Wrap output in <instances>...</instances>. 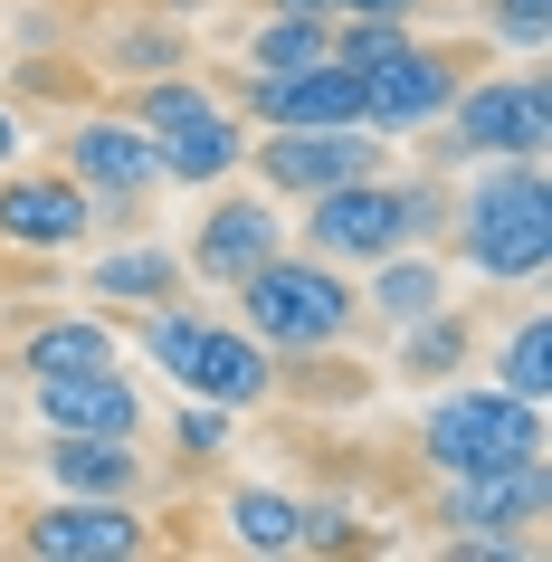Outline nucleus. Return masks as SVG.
Listing matches in <instances>:
<instances>
[{
    "mask_svg": "<svg viewBox=\"0 0 552 562\" xmlns=\"http://www.w3.org/2000/svg\"><path fill=\"white\" fill-rule=\"evenodd\" d=\"M448 238L486 286H533L552 258V191L533 153H486L476 181L448 201Z\"/></svg>",
    "mask_w": 552,
    "mask_h": 562,
    "instance_id": "1",
    "label": "nucleus"
},
{
    "mask_svg": "<svg viewBox=\"0 0 552 562\" xmlns=\"http://www.w3.org/2000/svg\"><path fill=\"white\" fill-rule=\"evenodd\" d=\"M238 296V325L258 334L267 353H315V344H352V325H362V286H352L334 258H277L248 267L229 286Z\"/></svg>",
    "mask_w": 552,
    "mask_h": 562,
    "instance_id": "2",
    "label": "nucleus"
},
{
    "mask_svg": "<svg viewBox=\"0 0 552 562\" xmlns=\"http://www.w3.org/2000/svg\"><path fill=\"white\" fill-rule=\"evenodd\" d=\"M552 429H543V401H515V391H438V411L419 419V458L438 476H505L523 458H543Z\"/></svg>",
    "mask_w": 552,
    "mask_h": 562,
    "instance_id": "3",
    "label": "nucleus"
},
{
    "mask_svg": "<svg viewBox=\"0 0 552 562\" xmlns=\"http://www.w3.org/2000/svg\"><path fill=\"white\" fill-rule=\"evenodd\" d=\"M438 124H448V153H458V162H486V153H533V162H543L552 153V87H543V67L466 77Z\"/></svg>",
    "mask_w": 552,
    "mask_h": 562,
    "instance_id": "4",
    "label": "nucleus"
},
{
    "mask_svg": "<svg viewBox=\"0 0 552 562\" xmlns=\"http://www.w3.org/2000/svg\"><path fill=\"white\" fill-rule=\"evenodd\" d=\"M248 162H258V191L315 201V191H334V181L381 172L391 144H381L372 124H267V134H248Z\"/></svg>",
    "mask_w": 552,
    "mask_h": 562,
    "instance_id": "5",
    "label": "nucleus"
},
{
    "mask_svg": "<svg viewBox=\"0 0 552 562\" xmlns=\"http://www.w3.org/2000/svg\"><path fill=\"white\" fill-rule=\"evenodd\" d=\"M466 77H476V67H466V48H438V38L409 30L391 58L362 67V124H372L381 144H401V134H429Z\"/></svg>",
    "mask_w": 552,
    "mask_h": 562,
    "instance_id": "6",
    "label": "nucleus"
},
{
    "mask_svg": "<svg viewBox=\"0 0 552 562\" xmlns=\"http://www.w3.org/2000/svg\"><path fill=\"white\" fill-rule=\"evenodd\" d=\"M67 181H87L95 220H115V229H134L144 220V201L162 191V162H153V134L134 115H77L67 124V153H58Z\"/></svg>",
    "mask_w": 552,
    "mask_h": 562,
    "instance_id": "7",
    "label": "nucleus"
},
{
    "mask_svg": "<svg viewBox=\"0 0 552 562\" xmlns=\"http://www.w3.org/2000/svg\"><path fill=\"white\" fill-rule=\"evenodd\" d=\"M305 258H334V267H372L391 258V248H409V181H334V191H315L305 201Z\"/></svg>",
    "mask_w": 552,
    "mask_h": 562,
    "instance_id": "8",
    "label": "nucleus"
},
{
    "mask_svg": "<svg viewBox=\"0 0 552 562\" xmlns=\"http://www.w3.org/2000/svg\"><path fill=\"white\" fill-rule=\"evenodd\" d=\"M144 543L153 533L134 515V496H48L20 525V553H38V562H134Z\"/></svg>",
    "mask_w": 552,
    "mask_h": 562,
    "instance_id": "9",
    "label": "nucleus"
},
{
    "mask_svg": "<svg viewBox=\"0 0 552 562\" xmlns=\"http://www.w3.org/2000/svg\"><path fill=\"white\" fill-rule=\"evenodd\" d=\"M87 229H95L87 181H67V172H0V248L67 258V248H87Z\"/></svg>",
    "mask_w": 552,
    "mask_h": 562,
    "instance_id": "10",
    "label": "nucleus"
},
{
    "mask_svg": "<svg viewBox=\"0 0 552 562\" xmlns=\"http://www.w3.org/2000/svg\"><path fill=\"white\" fill-rule=\"evenodd\" d=\"M286 248V220H277V191H219L210 220L191 229V277L210 286H238L248 267H267Z\"/></svg>",
    "mask_w": 552,
    "mask_h": 562,
    "instance_id": "11",
    "label": "nucleus"
},
{
    "mask_svg": "<svg viewBox=\"0 0 552 562\" xmlns=\"http://www.w3.org/2000/svg\"><path fill=\"white\" fill-rule=\"evenodd\" d=\"M238 105H248V124H362V67L343 58H315L295 67V77H238Z\"/></svg>",
    "mask_w": 552,
    "mask_h": 562,
    "instance_id": "12",
    "label": "nucleus"
},
{
    "mask_svg": "<svg viewBox=\"0 0 552 562\" xmlns=\"http://www.w3.org/2000/svg\"><path fill=\"white\" fill-rule=\"evenodd\" d=\"M30 411H38V429H87V439H144V391L124 382L115 362H95V372H48V382H30Z\"/></svg>",
    "mask_w": 552,
    "mask_h": 562,
    "instance_id": "13",
    "label": "nucleus"
},
{
    "mask_svg": "<svg viewBox=\"0 0 552 562\" xmlns=\"http://www.w3.org/2000/svg\"><path fill=\"white\" fill-rule=\"evenodd\" d=\"M172 391L181 401H219V411H258V401H277V353L248 325H210L191 344V362L172 372Z\"/></svg>",
    "mask_w": 552,
    "mask_h": 562,
    "instance_id": "14",
    "label": "nucleus"
},
{
    "mask_svg": "<svg viewBox=\"0 0 552 562\" xmlns=\"http://www.w3.org/2000/svg\"><path fill=\"white\" fill-rule=\"evenodd\" d=\"M153 162H162V181H191V191H210V181H229L238 162H248V124L229 115V105H210V115H181L153 134Z\"/></svg>",
    "mask_w": 552,
    "mask_h": 562,
    "instance_id": "15",
    "label": "nucleus"
},
{
    "mask_svg": "<svg viewBox=\"0 0 552 562\" xmlns=\"http://www.w3.org/2000/svg\"><path fill=\"white\" fill-rule=\"evenodd\" d=\"M38 468L58 496H134L144 486V448L134 439H87V429H48Z\"/></svg>",
    "mask_w": 552,
    "mask_h": 562,
    "instance_id": "16",
    "label": "nucleus"
},
{
    "mask_svg": "<svg viewBox=\"0 0 552 562\" xmlns=\"http://www.w3.org/2000/svg\"><path fill=\"white\" fill-rule=\"evenodd\" d=\"M87 296H105V305H172L181 296V258L162 248V238H124V248H105V258L87 267Z\"/></svg>",
    "mask_w": 552,
    "mask_h": 562,
    "instance_id": "17",
    "label": "nucleus"
},
{
    "mask_svg": "<svg viewBox=\"0 0 552 562\" xmlns=\"http://www.w3.org/2000/svg\"><path fill=\"white\" fill-rule=\"evenodd\" d=\"M95 362H124L105 315H48V325L20 334V382H48V372H95Z\"/></svg>",
    "mask_w": 552,
    "mask_h": 562,
    "instance_id": "18",
    "label": "nucleus"
},
{
    "mask_svg": "<svg viewBox=\"0 0 552 562\" xmlns=\"http://www.w3.org/2000/svg\"><path fill=\"white\" fill-rule=\"evenodd\" d=\"M429 305H448V277H438L429 248H391V258H372V286H362V315H372V325L401 334L409 315H429Z\"/></svg>",
    "mask_w": 552,
    "mask_h": 562,
    "instance_id": "19",
    "label": "nucleus"
},
{
    "mask_svg": "<svg viewBox=\"0 0 552 562\" xmlns=\"http://www.w3.org/2000/svg\"><path fill=\"white\" fill-rule=\"evenodd\" d=\"M466 353H476V325L466 315H448V305H429V315H409L401 325V382H448V372H466Z\"/></svg>",
    "mask_w": 552,
    "mask_h": 562,
    "instance_id": "20",
    "label": "nucleus"
},
{
    "mask_svg": "<svg viewBox=\"0 0 552 562\" xmlns=\"http://www.w3.org/2000/svg\"><path fill=\"white\" fill-rule=\"evenodd\" d=\"M334 58V20H277L267 10L258 30H248V77H295V67Z\"/></svg>",
    "mask_w": 552,
    "mask_h": 562,
    "instance_id": "21",
    "label": "nucleus"
},
{
    "mask_svg": "<svg viewBox=\"0 0 552 562\" xmlns=\"http://www.w3.org/2000/svg\"><path fill=\"white\" fill-rule=\"evenodd\" d=\"M229 543L238 553H295V496H277V486H229Z\"/></svg>",
    "mask_w": 552,
    "mask_h": 562,
    "instance_id": "22",
    "label": "nucleus"
},
{
    "mask_svg": "<svg viewBox=\"0 0 552 562\" xmlns=\"http://www.w3.org/2000/svg\"><path fill=\"white\" fill-rule=\"evenodd\" d=\"M495 391H515V401H543L552 391V325L543 315H515L505 353H495Z\"/></svg>",
    "mask_w": 552,
    "mask_h": 562,
    "instance_id": "23",
    "label": "nucleus"
},
{
    "mask_svg": "<svg viewBox=\"0 0 552 562\" xmlns=\"http://www.w3.org/2000/svg\"><path fill=\"white\" fill-rule=\"evenodd\" d=\"M105 58H115V77H134V87H144V77H172V67H191V58H181V30H162V20H144V30H115V38H105Z\"/></svg>",
    "mask_w": 552,
    "mask_h": 562,
    "instance_id": "24",
    "label": "nucleus"
},
{
    "mask_svg": "<svg viewBox=\"0 0 552 562\" xmlns=\"http://www.w3.org/2000/svg\"><path fill=\"white\" fill-rule=\"evenodd\" d=\"M210 334V315H191V305H144V353H153V372H181L191 362V344Z\"/></svg>",
    "mask_w": 552,
    "mask_h": 562,
    "instance_id": "25",
    "label": "nucleus"
},
{
    "mask_svg": "<svg viewBox=\"0 0 552 562\" xmlns=\"http://www.w3.org/2000/svg\"><path fill=\"white\" fill-rule=\"evenodd\" d=\"M295 553H362V525L334 496H315V505H295Z\"/></svg>",
    "mask_w": 552,
    "mask_h": 562,
    "instance_id": "26",
    "label": "nucleus"
},
{
    "mask_svg": "<svg viewBox=\"0 0 552 562\" xmlns=\"http://www.w3.org/2000/svg\"><path fill=\"white\" fill-rule=\"evenodd\" d=\"M486 38H505V48H523V58H543L552 0H486Z\"/></svg>",
    "mask_w": 552,
    "mask_h": 562,
    "instance_id": "27",
    "label": "nucleus"
},
{
    "mask_svg": "<svg viewBox=\"0 0 552 562\" xmlns=\"http://www.w3.org/2000/svg\"><path fill=\"white\" fill-rule=\"evenodd\" d=\"M409 38V20H334V58L343 67H372V58H391Z\"/></svg>",
    "mask_w": 552,
    "mask_h": 562,
    "instance_id": "28",
    "label": "nucleus"
},
{
    "mask_svg": "<svg viewBox=\"0 0 552 562\" xmlns=\"http://www.w3.org/2000/svg\"><path fill=\"white\" fill-rule=\"evenodd\" d=\"M172 439H181V458H219V448H229V411H219V401H191Z\"/></svg>",
    "mask_w": 552,
    "mask_h": 562,
    "instance_id": "29",
    "label": "nucleus"
},
{
    "mask_svg": "<svg viewBox=\"0 0 552 562\" xmlns=\"http://www.w3.org/2000/svg\"><path fill=\"white\" fill-rule=\"evenodd\" d=\"M334 20H419V0H334Z\"/></svg>",
    "mask_w": 552,
    "mask_h": 562,
    "instance_id": "30",
    "label": "nucleus"
},
{
    "mask_svg": "<svg viewBox=\"0 0 552 562\" xmlns=\"http://www.w3.org/2000/svg\"><path fill=\"white\" fill-rule=\"evenodd\" d=\"M258 10H277V20H334V0H258Z\"/></svg>",
    "mask_w": 552,
    "mask_h": 562,
    "instance_id": "31",
    "label": "nucleus"
},
{
    "mask_svg": "<svg viewBox=\"0 0 552 562\" xmlns=\"http://www.w3.org/2000/svg\"><path fill=\"white\" fill-rule=\"evenodd\" d=\"M10 162H20V115L0 105V172H10Z\"/></svg>",
    "mask_w": 552,
    "mask_h": 562,
    "instance_id": "32",
    "label": "nucleus"
}]
</instances>
